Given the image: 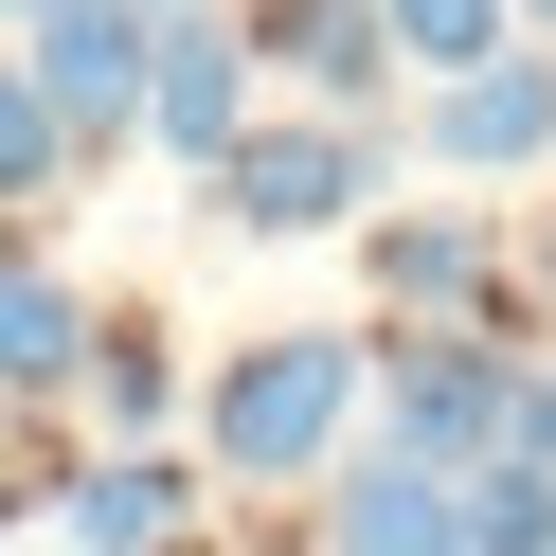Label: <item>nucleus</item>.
I'll return each instance as SVG.
<instances>
[{
    "mask_svg": "<svg viewBox=\"0 0 556 556\" xmlns=\"http://www.w3.org/2000/svg\"><path fill=\"white\" fill-rule=\"evenodd\" d=\"M359 413H377V324H269L198 395V467L216 484H324L359 448Z\"/></svg>",
    "mask_w": 556,
    "mask_h": 556,
    "instance_id": "obj_1",
    "label": "nucleus"
},
{
    "mask_svg": "<svg viewBox=\"0 0 556 556\" xmlns=\"http://www.w3.org/2000/svg\"><path fill=\"white\" fill-rule=\"evenodd\" d=\"M377 180H395V126H359V109H252L198 198H216V233H252V252H305V233H359Z\"/></svg>",
    "mask_w": 556,
    "mask_h": 556,
    "instance_id": "obj_2",
    "label": "nucleus"
},
{
    "mask_svg": "<svg viewBox=\"0 0 556 556\" xmlns=\"http://www.w3.org/2000/svg\"><path fill=\"white\" fill-rule=\"evenodd\" d=\"M520 341L503 324H395L377 341V448H413V467H503V431H520Z\"/></svg>",
    "mask_w": 556,
    "mask_h": 556,
    "instance_id": "obj_3",
    "label": "nucleus"
},
{
    "mask_svg": "<svg viewBox=\"0 0 556 556\" xmlns=\"http://www.w3.org/2000/svg\"><path fill=\"white\" fill-rule=\"evenodd\" d=\"M144 54H162V0H18V73L54 90V126L90 162L144 144Z\"/></svg>",
    "mask_w": 556,
    "mask_h": 556,
    "instance_id": "obj_4",
    "label": "nucleus"
},
{
    "mask_svg": "<svg viewBox=\"0 0 556 556\" xmlns=\"http://www.w3.org/2000/svg\"><path fill=\"white\" fill-rule=\"evenodd\" d=\"M252 109H269V54H252V18H233V0H162V54H144V144L180 162V180H216Z\"/></svg>",
    "mask_w": 556,
    "mask_h": 556,
    "instance_id": "obj_5",
    "label": "nucleus"
},
{
    "mask_svg": "<svg viewBox=\"0 0 556 556\" xmlns=\"http://www.w3.org/2000/svg\"><path fill=\"white\" fill-rule=\"evenodd\" d=\"M413 144L448 162V180H520V162H556V54H484V73H431V109H413Z\"/></svg>",
    "mask_w": 556,
    "mask_h": 556,
    "instance_id": "obj_6",
    "label": "nucleus"
},
{
    "mask_svg": "<svg viewBox=\"0 0 556 556\" xmlns=\"http://www.w3.org/2000/svg\"><path fill=\"white\" fill-rule=\"evenodd\" d=\"M198 484H216L198 448H162V431H109L73 484H54V539H73V556H162V539L198 520Z\"/></svg>",
    "mask_w": 556,
    "mask_h": 556,
    "instance_id": "obj_7",
    "label": "nucleus"
},
{
    "mask_svg": "<svg viewBox=\"0 0 556 556\" xmlns=\"http://www.w3.org/2000/svg\"><path fill=\"white\" fill-rule=\"evenodd\" d=\"M233 18H252V54H269L288 90H305V109H359V126L395 109V73H413L377 0H233Z\"/></svg>",
    "mask_w": 556,
    "mask_h": 556,
    "instance_id": "obj_8",
    "label": "nucleus"
},
{
    "mask_svg": "<svg viewBox=\"0 0 556 556\" xmlns=\"http://www.w3.org/2000/svg\"><path fill=\"white\" fill-rule=\"evenodd\" d=\"M324 556H467V484L413 448H341L324 467Z\"/></svg>",
    "mask_w": 556,
    "mask_h": 556,
    "instance_id": "obj_9",
    "label": "nucleus"
},
{
    "mask_svg": "<svg viewBox=\"0 0 556 556\" xmlns=\"http://www.w3.org/2000/svg\"><path fill=\"white\" fill-rule=\"evenodd\" d=\"M90 324H109V305L73 288V252H54L37 216H0V395H73Z\"/></svg>",
    "mask_w": 556,
    "mask_h": 556,
    "instance_id": "obj_10",
    "label": "nucleus"
},
{
    "mask_svg": "<svg viewBox=\"0 0 556 556\" xmlns=\"http://www.w3.org/2000/svg\"><path fill=\"white\" fill-rule=\"evenodd\" d=\"M359 269H377L395 324H503V233H484V216H377Z\"/></svg>",
    "mask_w": 556,
    "mask_h": 556,
    "instance_id": "obj_11",
    "label": "nucleus"
},
{
    "mask_svg": "<svg viewBox=\"0 0 556 556\" xmlns=\"http://www.w3.org/2000/svg\"><path fill=\"white\" fill-rule=\"evenodd\" d=\"M73 126H54V90L18 73V37H0V216H54V198H73Z\"/></svg>",
    "mask_w": 556,
    "mask_h": 556,
    "instance_id": "obj_12",
    "label": "nucleus"
},
{
    "mask_svg": "<svg viewBox=\"0 0 556 556\" xmlns=\"http://www.w3.org/2000/svg\"><path fill=\"white\" fill-rule=\"evenodd\" d=\"M73 395H90V431H162V413H180V359H162V324H144V305H126V324H90Z\"/></svg>",
    "mask_w": 556,
    "mask_h": 556,
    "instance_id": "obj_13",
    "label": "nucleus"
},
{
    "mask_svg": "<svg viewBox=\"0 0 556 556\" xmlns=\"http://www.w3.org/2000/svg\"><path fill=\"white\" fill-rule=\"evenodd\" d=\"M467 556H556V467H467Z\"/></svg>",
    "mask_w": 556,
    "mask_h": 556,
    "instance_id": "obj_14",
    "label": "nucleus"
},
{
    "mask_svg": "<svg viewBox=\"0 0 556 556\" xmlns=\"http://www.w3.org/2000/svg\"><path fill=\"white\" fill-rule=\"evenodd\" d=\"M377 18H395V54H413V73H484V54L520 37V0H377Z\"/></svg>",
    "mask_w": 556,
    "mask_h": 556,
    "instance_id": "obj_15",
    "label": "nucleus"
},
{
    "mask_svg": "<svg viewBox=\"0 0 556 556\" xmlns=\"http://www.w3.org/2000/svg\"><path fill=\"white\" fill-rule=\"evenodd\" d=\"M520 18H539V37H556V0H520Z\"/></svg>",
    "mask_w": 556,
    "mask_h": 556,
    "instance_id": "obj_16",
    "label": "nucleus"
},
{
    "mask_svg": "<svg viewBox=\"0 0 556 556\" xmlns=\"http://www.w3.org/2000/svg\"><path fill=\"white\" fill-rule=\"evenodd\" d=\"M162 556H216V539H162Z\"/></svg>",
    "mask_w": 556,
    "mask_h": 556,
    "instance_id": "obj_17",
    "label": "nucleus"
}]
</instances>
